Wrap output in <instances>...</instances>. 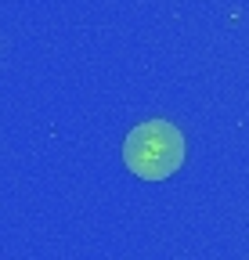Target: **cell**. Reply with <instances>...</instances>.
Returning a JSON list of instances; mask_svg holds the SVG:
<instances>
[{"label": "cell", "instance_id": "obj_1", "mask_svg": "<svg viewBox=\"0 0 249 260\" xmlns=\"http://www.w3.org/2000/svg\"><path fill=\"white\" fill-rule=\"evenodd\" d=\"M123 162L141 181H166L184 167V134L170 119L137 123L123 141Z\"/></svg>", "mask_w": 249, "mask_h": 260}]
</instances>
